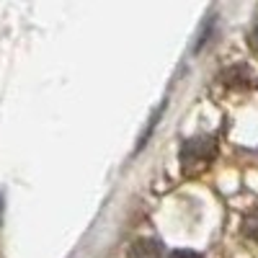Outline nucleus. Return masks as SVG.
Listing matches in <instances>:
<instances>
[{
    "label": "nucleus",
    "mask_w": 258,
    "mask_h": 258,
    "mask_svg": "<svg viewBox=\"0 0 258 258\" xmlns=\"http://www.w3.org/2000/svg\"><path fill=\"white\" fill-rule=\"evenodd\" d=\"M214 155H217V142L214 137H197V140H188L181 150V160H183V170L191 176L194 170H204Z\"/></svg>",
    "instance_id": "nucleus-1"
},
{
    "label": "nucleus",
    "mask_w": 258,
    "mask_h": 258,
    "mask_svg": "<svg viewBox=\"0 0 258 258\" xmlns=\"http://www.w3.org/2000/svg\"><path fill=\"white\" fill-rule=\"evenodd\" d=\"M170 258H202L197 250H173L170 253Z\"/></svg>",
    "instance_id": "nucleus-4"
},
{
    "label": "nucleus",
    "mask_w": 258,
    "mask_h": 258,
    "mask_svg": "<svg viewBox=\"0 0 258 258\" xmlns=\"http://www.w3.org/2000/svg\"><path fill=\"white\" fill-rule=\"evenodd\" d=\"M243 235L258 243V209H253V212L245 214V220H243Z\"/></svg>",
    "instance_id": "nucleus-3"
},
{
    "label": "nucleus",
    "mask_w": 258,
    "mask_h": 258,
    "mask_svg": "<svg viewBox=\"0 0 258 258\" xmlns=\"http://www.w3.org/2000/svg\"><path fill=\"white\" fill-rule=\"evenodd\" d=\"M129 258H163V245L153 238H140L129 248Z\"/></svg>",
    "instance_id": "nucleus-2"
}]
</instances>
